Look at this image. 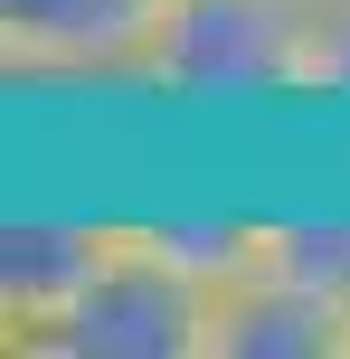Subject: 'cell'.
<instances>
[{
	"mask_svg": "<svg viewBox=\"0 0 350 359\" xmlns=\"http://www.w3.org/2000/svg\"><path fill=\"white\" fill-rule=\"evenodd\" d=\"M208 322L218 293L170 255H152L142 236H123V255L86 284V303L57 322L38 359H208Z\"/></svg>",
	"mask_w": 350,
	"mask_h": 359,
	"instance_id": "7a4b0ae2",
	"label": "cell"
},
{
	"mask_svg": "<svg viewBox=\"0 0 350 359\" xmlns=\"http://www.w3.org/2000/svg\"><path fill=\"white\" fill-rule=\"evenodd\" d=\"M123 236H133L123 208H19L0 227V341L38 359L57 322L86 303V284L123 255Z\"/></svg>",
	"mask_w": 350,
	"mask_h": 359,
	"instance_id": "3957f363",
	"label": "cell"
},
{
	"mask_svg": "<svg viewBox=\"0 0 350 359\" xmlns=\"http://www.w3.org/2000/svg\"><path fill=\"white\" fill-rule=\"evenodd\" d=\"M303 0H170L142 48V95L170 123H265L303 114Z\"/></svg>",
	"mask_w": 350,
	"mask_h": 359,
	"instance_id": "6da1fadb",
	"label": "cell"
},
{
	"mask_svg": "<svg viewBox=\"0 0 350 359\" xmlns=\"http://www.w3.org/2000/svg\"><path fill=\"white\" fill-rule=\"evenodd\" d=\"M303 114H350V0H313V38H303Z\"/></svg>",
	"mask_w": 350,
	"mask_h": 359,
	"instance_id": "ba28073f",
	"label": "cell"
},
{
	"mask_svg": "<svg viewBox=\"0 0 350 359\" xmlns=\"http://www.w3.org/2000/svg\"><path fill=\"white\" fill-rule=\"evenodd\" d=\"M170 0H0L10 86H133Z\"/></svg>",
	"mask_w": 350,
	"mask_h": 359,
	"instance_id": "277c9868",
	"label": "cell"
},
{
	"mask_svg": "<svg viewBox=\"0 0 350 359\" xmlns=\"http://www.w3.org/2000/svg\"><path fill=\"white\" fill-rule=\"evenodd\" d=\"M133 236L170 255L180 274H199L208 293L265 265V208H133Z\"/></svg>",
	"mask_w": 350,
	"mask_h": 359,
	"instance_id": "8992f818",
	"label": "cell"
},
{
	"mask_svg": "<svg viewBox=\"0 0 350 359\" xmlns=\"http://www.w3.org/2000/svg\"><path fill=\"white\" fill-rule=\"evenodd\" d=\"M265 274L322 293L332 312H350V208H284L265 217Z\"/></svg>",
	"mask_w": 350,
	"mask_h": 359,
	"instance_id": "52a82bcc",
	"label": "cell"
},
{
	"mask_svg": "<svg viewBox=\"0 0 350 359\" xmlns=\"http://www.w3.org/2000/svg\"><path fill=\"white\" fill-rule=\"evenodd\" d=\"M303 10H313V0H303Z\"/></svg>",
	"mask_w": 350,
	"mask_h": 359,
	"instance_id": "9c48e42d",
	"label": "cell"
},
{
	"mask_svg": "<svg viewBox=\"0 0 350 359\" xmlns=\"http://www.w3.org/2000/svg\"><path fill=\"white\" fill-rule=\"evenodd\" d=\"M208 359H350V312H332L322 293H303V284L256 265L218 293Z\"/></svg>",
	"mask_w": 350,
	"mask_h": 359,
	"instance_id": "5b68a950",
	"label": "cell"
}]
</instances>
